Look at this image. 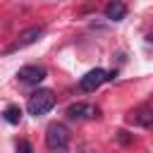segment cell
<instances>
[{"mask_svg":"<svg viewBox=\"0 0 153 153\" xmlns=\"http://www.w3.org/2000/svg\"><path fill=\"white\" fill-rule=\"evenodd\" d=\"M45 146L53 153H65L69 148V129L62 122H50L45 129Z\"/></svg>","mask_w":153,"mask_h":153,"instance_id":"cell-1","label":"cell"},{"mask_svg":"<svg viewBox=\"0 0 153 153\" xmlns=\"http://www.w3.org/2000/svg\"><path fill=\"white\" fill-rule=\"evenodd\" d=\"M53 108H55V96H53L50 88H38V91H33V93L29 96V100H26V110H29V115H33V117H41V115L50 112Z\"/></svg>","mask_w":153,"mask_h":153,"instance_id":"cell-2","label":"cell"},{"mask_svg":"<svg viewBox=\"0 0 153 153\" xmlns=\"http://www.w3.org/2000/svg\"><path fill=\"white\" fill-rule=\"evenodd\" d=\"M43 36V26H29V29H22L19 33H17V38L2 50L5 55H10V53H14V50H19V48H26V45H31V43H36L38 38Z\"/></svg>","mask_w":153,"mask_h":153,"instance_id":"cell-3","label":"cell"},{"mask_svg":"<svg viewBox=\"0 0 153 153\" xmlns=\"http://www.w3.org/2000/svg\"><path fill=\"white\" fill-rule=\"evenodd\" d=\"M45 67H41V65H24L19 72H17V76H19V81L22 84H26V86H38L43 79H45Z\"/></svg>","mask_w":153,"mask_h":153,"instance_id":"cell-4","label":"cell"},{"mask_svg":"<svg viewBox=\"0 0 153 153\" xmlns=\"http://www.w3.org/2000/svg\"><path fill=\"white\" fill-rule=\"evenodd\" d=\"M105 81H108V72L100 69V67H96V69L86 72V74L79 79V88L86 91V93H91V91H96V88H98L100 84H105Z\"/></svg>","mask_w":153,"mask_h":153,"instance_id":"cell-5","label":"cell"},{"mask_svg":"<svg viewBox=\"0 0 153 153\" xmlns=\"http://www.w3.org/2000/svg\"><path fill=\"white\" fill-rule=\"evenodd\" d=\"M96 115H98V108H93L88 103H72L67 108L69 120H88V117H96Z\"/></svg>","mask_w":153,"mask_h":153,"instance_id":"cell-6","label":"cell"},{"mask_svg":"<svg viewBox=\"0 0 153 153\" xmlns=\"http://www.w3.org/2000/svg\"><path fill=\"white\" fill-rule=\"evenodd\" d=\"M105 17H108L110 22H122V19L127 17V5L120 2V0L108 2V5H105Z\"/></svg>","mask_w":153,"mask_h":153,"instance_id":"cell-7","label":"cell"},{"mask_svg":"<svg viewBox=\"0 0 153 153\" xmlns=\"http://www.w3.org/2000/svg\"><path fill=\"white\" fill-rule=\"evenodd\" d=\"M2 117H5V122H10V124H19V122H22V108L14 105V103H10V105L2 110Z\"/></svg>","mask_w":153,"mask_h":153,"instance_id":"cell-8","label":"cell"},{"mask_svg":"<svg viewBox=\"0 0 153 153\" xmlns=\"http://www.w3.org/2000/svg\"><path fill=\"white\" fill-rule=\"evenodd\" d=\"M131 120H134L139 127H153V110H151V108H141L136 115H131Z\"/></svg>","mask_w":153,"mask_h":153,"instance_id":"cell-9","label":"cell"},{"mask_svg":"<svg viewBox=\"0 0 153 153\" xmlns=\"http://www.w3.org/2000/svg\"><path fill=\"white\" fill-rule=\"evenodd\" d=\"M17 153H33V146H31L26 139H19V141H17Z\"/></svg>","mask_w":153,"mask_h":153,"instance_id":"cell-10","label":"cell"},{"mask_svg":"<svg viewBox=\"0 0 153 153\" xmlns=\"http://www.w3.org/2000/svg\"><path fill=\"white\" fill-rule=\"evenodd\" d=\"M117 141H120V143H124V146H127V143H131V136H129V131L120 129V131H117Z\"/></svg>","mask_w":153,"mask_h":153,"instance_id":"cell-11","label":"cell"},{"mask_svg":"<svg viewBox=\"0 0 153 153\" xmlns=\"http://www.w3.org/2000/svg\"><path fill=\"white\" fill-rule=\"evenodd\" d=\"M115 76H117V69H112V72H108V81H112Z\"/></svg>","mask_w":153,"mask_h":153,"instance_id":"cell-12","label":"cell"},{"mask_svg":"<svg viewBox=\"0 0 153 153\" xmlns=\"http://www.w3.org/2000/svg\"><path fill=\"white\" fill-rule=\"evenodd\" d=\"M146 41H148V43H153V31H151V33L146 36Z\"/></svg>","mask_w":153,"mask_h":153,"instance_id":"cell-13","label":"cell"},{"mask_svg":"<svg viewBox=\"0 0 153 153\" xmlns=\"http://www.w3.org/2000/svg\"><path fill=\"white\" fill-rule=\"evenodd\" d=\"M151 129H153V127H151Z\"/></svg>","mask_w":153,"mask_h":153,"instance_id":"cell-14","label":"cell"}]
</instances>
